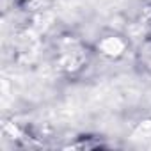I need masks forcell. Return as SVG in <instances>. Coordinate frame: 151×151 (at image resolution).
<instances>
[{
  "instance_id": "6da1fadb",
  "label": "cell",
  "mask_w": 151,
  "mask_h": 151,
  "mask_svg": "<svg viewBox=\"0 0 151 151\" xmlns=\"http://www.w3.org/2000/svg\"><path fill=\"white\" fill-rule=\"evenodd\" d=\"M139 60L144 66V69H147L151 73V39L144 41L139 48Z\"/></svg>"
}]
</instances>
